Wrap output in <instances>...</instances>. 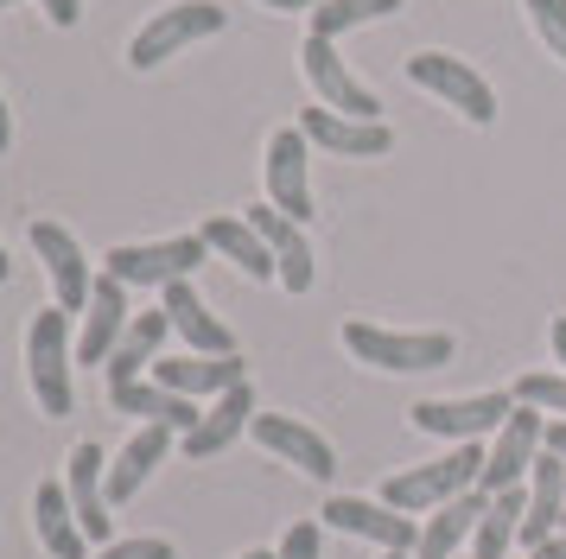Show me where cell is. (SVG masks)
<instances>
[{
	"instance_id": "obj_30",
	"label": "cell",
	"mask_w": 566,
	"mask_h": 559,
	"mask_svg": "<svg viewBox=\"0 0 566 559\" xmlns=\"http://www.w3.org/2000/svg\"><path fill=\"white\" fill-rule=\"evenodd\" d=\"M522 7H528V20H535L541 45L566 64V0H522Z\"/></svg>"
},
{
	"instance_id": "obj_37",
	"label": "cell",
	"mask_w": 566,
	"mask_h": 559,
	"mask_svg": "<svg viewBox=\"0 0 566 559\" xmlns=\"http://www.w3.org/2000/svg\"><path fill=\"white\" fill-rule=\"evenodd\" d=\"M13 147V115H7V96H0V152Z\"/></svg>"
},
{
	"instance_id": "obj_25",
	"label": "cell",
	"mask_w": 566,
	"mask_h": 559,
	"mask_svg": "<svg viewBox=\"0 0 566 559\" xmlns=\"http://www.w3.org/2000/svg\"><path fill=\"white\" fill-rule=\"evenodd\" d=\"M210 242V254H223V261H235L242 274H255V280H281V267H274V249L255 235V223L249 217H210L205 229H198Z\"/></svg>"
},
{
	"instance_id": "obj_9",
	"label": "cell",
	"mask_w": 566,
	"mask_h": 559,
	"mask_svg": "<svg viewBox=\"0 0 566 559\" xmlns=\"http://www.w3.org/2000/svg\"><path fill=\"white\" fill-rule=\"evenodd\" d=\"M337 534H357V540H376L382 553H413L420 547V528H413V515L401 508H388L382 496L376 503H363V496H332V503L318 508Z\"/></svg>"
},
{
	"instance_id": "obj_8",
	"label": "cell",
	"mask_w": 566,
	"mask_h": 559,
	"mask_svg": "<svg viewBox=\"0 0 566 559\" xmlns=\"http://www.w3.org/2000/svg\"><path fill=\"white\" fill-rule=\"evenodd\" d=\"M541 432H547V413H535V407L515 401V413L496 426V445L484 452V483L478 489H490V496H503V489H515V483L535 471L541 457Z\"/></svg>"
},
{
	"instance_id": "obj_15",
	"label": "cell",
	"mask_w": 566,
	"mask_h": 559,
	"mask_svg": "<svg viewBox=\"0 0 566 559\" xmlns=\"http://www.w3.org/2000/svg\"><path fill=\"white\" fill-rule=\"evenodd\" d=\"M255 445H268L274 457H286V464H300L312 483H332L337 471V452L318 439V432L306 426V420H293V413H255Z\"/></svg>"
},
{
	"instance_id": "obj_14",
	"label": "cell",
	"mask_w": 566,
	"mask_h": 559,
	"mask_svg": "<svg viewBox=\"0 0 566 559\" xmlns=\"http://www.w3.org/2000/svg\"><path fill=\"white\" fill-rule=\"evenodd\" d=\"M64 489H71V508H77L83 534L96 540V547H108V528H115V515H108V457L103 445H90L83 439L77 452H71V471H64Z\"/></svg>"
},
{
	"instance_id": "obj_16",
	"label": "cell",
	"mask_w": 566,
	"mask_h": 559,
	"mask_svg": "<svg viewBox=\"0 0 566 559\" xmlns=\"http://www.w3.org/2000/svg\"><path fill=\"white\" fill-rule=\"evenodd\" d=\"M300 134H306L312 147L337 152V159H382L395 147L388 122H357V115H337V108H306L300 115Z\"/></svg>"
},
{
	"instance_id": "obj_41",
	"label": "cell",
	"mask_w": 566,
	"mask_h": 559,
	"mask_svg": "<svg viewBox=\"0 0 566 559\" xmlns=\"http://www.w3.org/2000/svg\"><path fill=\"white\" fill-rule=\"evenodd\" d=\"M382 559H413V553H382Z\"/></svg>"
},
{
	"instance_id": "obj_17",
	"label": "cell",
	"mask_w": 566,
	"mask_h": 559,
	"mask_svg": "<svg viewBox=\"0 0 566 559\" xmlns=\"http://www.w3.org/2000/svg\"><path fill=\"white\" fill-rule=\"evenodd\" d=\"M128 286L115 274H96L90 286V312H83V337H77V362H108L115 344L128 337Z\"/></svg>"
},
{
	"instance_id": "obj_7",
	"label": "cell",
	"mask_w": 566,
	"mask_h": 559,
	"mask_svg": "<svg viewBox=\"0 0 566 559\" xmlns=\"http://www.w3.org/2000/svg\"><path fill=\"white\" fill-rule=\"evenodd\" d=\"M300 57H306V76H312V89L325 96V108H337V115H357V122H382V102H376V89H369V83H357V71L337 57V39L306 32Z\"/></svg>"
},
{
	"instance_id": "obj_22",
	"label": "cell",
	"mask_w": 566,
	"mask_h": 559,
	"mask_svg": "<svg viewBox=\"0 0 566 559\" xmlns=\"http://www.w3.org/2000/svg\"><path fill=\"white\" fill-rule=\"evenodd\" d=\"M172 439H179V432H172V426H154V420H147V426L134 432L128 445H122V457L108 464V503L122 508L128 496H140V483L154 477L159 464H166V452H172Z\"/></svg>"
},
{
	"instance_id": "obj_33",
	"label": "cell",
	"mask_w": 566,
	"mask_h": 559,
	"mask_svg": "<svg viewBox=\"0 0 566 559\" xmlns=\"http://www.w3.org/2000/svg\"><path fill=\"white\" fill-rule=\"evenodd\" d=\"M39 7H45V20L52 25H77L83 20V0H39Z\"/></svg>"
},
{
	"instance_id": "obj_31",
	"label": "cell",
	"mask_w": 566,
	"mask_h": 559,
	"mask_svg": "<svg viewBox=\"0 0 566 559\" xmlns=\"http://www.w3.org/2000/svg\"><path fill=\"white\" fill-rule=\"evenodd\" d=\"M96 559H172V540H154V534H140V540H108Z\"/></svg>"
},
{
	"instance_id": "obj_26",
	"label": "cell",
	"mask_w": 566,
	"mask_h": 559,
	"mask_svg": "<svg viewBox=\"0 0 566 559\" xmlns=\"http://www.w3.org/2000/svg\"><path fill=\"white\" fill-rule=\"evenodd\" d=\"M108 401H115V413H134L140 426H147V420H154V426H172L179 439L198 426V420H205V413H198V401H185V394L159 388V381H134V388H115Z\"/></svg>"
},
{
	"instance_id": "obj_34",
	"label": "cell",
	"mask_w": 566,
	"mask_h": 559,
	"mask_svg": "<svg viewBox=\"0 0 566 559\" xmlns=\"http://www.w3.org/2000/svg\"><path fill=\"white\" fill-rule=\"evenodd\" d=\"M541 452H554L566 464V420H547V432H541Z\"/></svg>"
},
{
	"instance_id": "obj_12",
	"label": "cell",
	"mask_w": 566,
	"mask_h": 559,
	"mask_svg": "<svg viewBox=\"0 0 566 559\" xmlns=\"http://www.w3.org/2000/svg\"><path fill=\"white\" fill-rule=\"evenodd\" d=\"M154 381L159 388H172V394H185V401H217V394H230L235 381H249V362H242V350L235 356H159L154 362Z\"/></svg>"
},
{
	"instance_id": "obj_27",
	"label": "cell",
	"mask_w": 566,
	"mask_h": 559,
	"mask_svg": "<svg viewBox=\"0 0 566 559\" xmlns=\"http://www.w3.org/2000/svg\"><path fill=\"white\" fill-rule=\"evenodd\" d=\"M522 515H528V489L522 483L503 489V496H490L484 521L471 534V559H510V547L522 540Z\"/></svg>"
},
{
	"instance_id": "obj_21",
	"label": "cell",
	"mask_w": 566,
	"mask_h": 559,
	"mask_svg": "<svg viewBox=\"0 0 566 559\" xmlns=\"http://www.w3.org/2000/svg\"><path fill=\"white\" fill-rule=\"evenodd\" d=\"M249 223H255V235L274 249V267H281V286L286 293H312V249H306V223H293V217H281L274 203H255L249 210Z\"/></svg>"
},
{
	"instance_id": "obj_35",
	"label": "cell",
	"mask_w": 566,
	"mask_h": 559,
	"mask_svg": "<svg viewBox=\"0 0 566 559\" xmlns=\"http://www.w3.org/2000/svg\"><path fill=\"white\" fill-rule=\"evenodd\" d=\"M261 7H274V13H312V7H325V0H261Z\"/></svg>"
},
{
	"instance_id": "obj_19",
	"label": "cell",
	"mask_w": 566,
	"mask_h": 559,
	"mask_svg": "<svg viewBox=\"0 0 566 559\" xmlns=\"http://www.w3.org/2000/svg\"><path fill=\"white\" fill-rule=\"evenodd\" d=\"M249 426H255V388L235 381L230 394H217V401L205 407V420L185 432L179 445H185V457H217V452H230Z\"/></svg>"
},
{
	"instance_id": "obj_5",
	"label": "cell",
	"mask_w": 566,
	"mask_h": 559,
	"mask_svg": "<svg viewBox=\"0 0 566 559\" xmlns=\"http://www.w3.org/2000/svg\"><path fill=\"white\" fill-rule=\"evenodd\" d=\"M27 376L39 394V413L64 420L71 413V312H39L27 330Z\"/></svg>"
},
{
	"instance_id": "obj_4",
	"label": "cell",
	"mask_w": 566,
	"mask_h": 559,
	"mask_svg": "<svg viewBox=\"0 0 566 559\" xmlns=\"http://www.w3.org/2000/svg\"><path fill=\"white\" fill-rule=\"evenodd\" d=\"M210 242L205 235H172V242H122V249L103 254V274H115L122 286H172V280H191L205 267Z\"/></svg>"
},
{
	"instance_id": "obj_13",
	"label": "cell",
	"mask_w": 566,
	"mask_h": 559,
	"mask_svg": "<svg viewBox=\"0 0 566 559\" xmlns=\"http://www.w3.org/2000/svg\"><path fill=\"white\" fill-rule=\"evenodd\" d=\"M306 134L300 127H281L268 140V203L293 217V223H312V178H306Z\"/></svg>"
},
{
	"instance_id": "obj_32",
	"label": "cell",
	"mask_w": 566,
	"mask_h": 559,
	"mask_svg": "<svg viewBox=\"0 0 566 559\" xmlns=\"http://www.w3.org/2000/svg\"><path fill=\"white\" fill-rule=\"evenodd\" d=\"M274 559H318V521H293L286 540L274 547Z\"/></svg>"
},
{
	"instance_id": "obj_6",
	"label": "cell",
	"mask_w": 566,
	"mask_h": 559,
	"mask_svg": "<svg viewBox=\"0 0 566 559\" xmlns=\"http://www.w3.org/2000/svg\"><path fill=\"white\" fill-rule=\"evenodd\" d=\"M408 76L420 83V89H433L446 108H459L471 127H490V122H496V89H490V83L471 71V64H459L452 51H420V57H408Z\"/></svg>"
},
{
	"instance_id": "obj_11",
	"label": "cell",
	"mask_w": 566,
	"mask_h": 559,
	"mask_svg": "<svg viewBox=\"0 0 566 559\" xmlns=\"http://www.w3.org/2000/svg\"><path fill=\"white\" fill-rule=\"evenodd\" d=\"M32 249H39V261H45V274H52L57 312H90L96 274H90V261H83L77 235H71L64 223H32Z\"/></svg>"
},
{
	"instance_id": "obj_43",
	"label": "cell",
	"mask_w": 566,
	"mask_h": 559,
	"mask_svg": "<svg viewBox=\"0 0 566 559\" xmlns=\"http://www.w3.org/2000/svg\"><path fill=\"white\" fill-rule=\"evenodd\" d=\"M560 534H566V515H560Z\"/></svg>"
},
{
	"instance_id": "obj_10",
	"label": "cell",
	"mask_w": 566,
	"mask_h": 559,
	"mask_svg": "<svg viewBox=\"0 0 566 559\" xmlns=\"http://www.w3.org/2000/svg\"><path fill=\"white\" fill-rule=\"evenodd\" d=\"M510 413H515V394H471V401H420V407H408V420L420 432L459 439V445H471V439L496 432Z\"/></svg>"
},
{
	"instance_id": "obj_24",
	"label": "cell",
	"mask_w": 566,
	"mask_h": 559,
	"mask_svg": "<svg viewBox=\"0 0 566 559\" xmlns=\"http://www.w3.org/2000/svg\"><path fill=\"white\" fill-rule=\"evenodd\" d=\"M166 330H172V318H166V312H140V318H134L128 337H122V344H115V356L103 362V369H108V394H115V388H134V381H140V369H154Z\"/></svg>"
},
{
	"instance_id": "obj_38",
	"label": "cell",
	"mask_w": 566,
	"mask_h": 559,
	"mask_svg": "<svg viewBox=\"0 0 566 559\" xmlns=\"http://www.w3.org/2000/svg\"><path fill=\"white\" fill-rule=\"evenodd\" d=\"M547 337H554V356H560V369H566V318H554V330H547Z\"/></svg>"
},
{
	"instance_id": "obj_23",
	"label": "cell",
	"mask_w": 566,
	"mask_h": 559,
	"mask_svg": "<svg viewBox=\"0 0 566 559\" xmlns=\"http://www.w3.org/2000/svg\"><path fill=\"white\" fill-rule=\"evenodd\" d=\"M32 528L45 540V553H57V559H83V547H90V534H83L64 483H39V496H32Z\"/></svg>"
},
{
	"instance_id": "obj_18",
	"label": "cell",
	"mask_w": 566,
	"mask_h": 559,
	"mask_svg": "<svg viewBox=\"0 0 566 559\" xmlns=\"http://www.w3.org/2000/svg\"><path fill=\"white\" fill-rule=\"evenodd\" d=\"M159 312L172 318V330H179L198 356H235V330L223 325L205 299H198V286H191V280H172V286L159 293Z\"/></svg>"
},
{
	"instance_id": "obj_2",
	"label": "cell",
	"mask_w": 566,
	"mask_h": 559,
	"mask_svg": "<svg viewBox=\"0 0 566 559\" xmlns=\"http://www.w3.org/2000/svg\"><path fill=\"white\" fill-rule=\"evenodd\" d=\"M344 350L369 362V369H388V376H413V369H446L459 356V337L452 330H382V325H344Z\"/></svg>"
},
{
	"instance_id": "obj_40",
	"label": "cell",
	"mask_w": 566,
	"mask_h": 559,
	"mask_svg": "<svg viewBox=\"0 0 566 559\" xmlns=\"http://www.w3.org/2000/svg\"><path fill=\"white\" fill-rule=\"evenodd\" d=\"M242 559H274V553H261V547H255V553H242Z\"/></svg>"
},
{
	"instance_id": "obj_28",
	"label": "cell",
	"mask_w": 566,
	"mask_h": 559,
	"mask_svg": "<svg viewBox=\"0 0 566 559\" xmlns=\"http://www.w3.org/2000/svg\"><path fill=\"white\" fill-rule=\"evenodd\" d=\"M408 0H325V7H312V32L318 39H344V32H357L369 20H388V13H401Z\"/></svg>"
},
{
	"instance_id": "obj_20",
	"label": "cell",
	"mask_w": 566,
	"mask_h": 559,
	"mask_svg": "<svg viewBox=\"0 0 566 559\" xmlns=\"http://www.w3.org/2000/svg\"><path fill=\"white\" fill-rule=\"evenodd\" d=\"M490 508V489H464V496H452V503H439L427 521H420V547H413V559H459V547L478 534V521H484Z\"/></svg>"
},
{
	"instance_id": "obj_44",
	"label": "cell",
	"mask_w": 566,
	"mask_h": 559,
	"mask_svg": "<svg viewBox=\"0 0 566 559\" xmlns=\"http://www.w3.org/2000/svg\"><path fill=\"white\" fill-rule=\"evenodd\" d=\"M459 559H464V553H459Z\"/></svg>"
},
{
	"instance_id": "obj_42",
	"label": "cell",
	"mask_w": 566,
	"mask_h": 559,
	"mask_svg": "<svg viewBox=\"0 0 566 559\" xmlns=\"http://www.w3.org/2000/svg\"><path fill=\"white\" fill-rule=\"evenodd\" d=\"M0 7H20V0H0Z\"/></svg>"
},
{
	"instance_id": "obj_1",
	"label": "cell",
	"mask_w": 566,
	"mask_h": 559,
	"mask_svg": "<svg viewBox=\"0 0 566 559\" xmlns=\"http://www.w3.org/2000/svg\"><path fill=\"white\" fill-rule=\"evenodd\" d=\"M484 483V452H478V439L459 445V452L433 457V464H408V471H395L382 483V503L401 508V515H433L439 503H452L464 489H478Z\"/></svg>"
},
{
	"instance_id": "obj_39",
	"label": "cell",
	"mask_w": 566,
	"mask_h": 559,
	"mask_svg": "<svg viewBox=\"0 0 566 559\" xmlns=\"http://www.w3.org/2000/svg\"><path fill=\"white\" fill-rule=\"evenodd\" d=\"M7 267H13V261H7V249H0V280H7Z\"/></svg>"
},
{
	"instance_id": "obj_3",
	"label": "cell",
	"mask_w": 566,
	"mask_h": 559,
	"mask_svg": "<svg viewBox=\"0 0 566 559\" xmlns=\"http://www.w3.org/2000/svg\"><path fill=\"white\" fill-rule=\"evenodd\" d=\"M223 7L217 0H172V7H159L154 20L134 32L128 45V64L134 71H159L166 57H179L185 45H198V39H210V32H223Z\"/></svg>"
},
{
	"instance_id": "obj_29",
	"label": "cell",
	"mask_w": 566,
	"mask_h": 559,
	"mask_svg": "<svg viewBox=\"0 0 566 559\" xmlns=\"http://www.w3.org/2000/svg\"><path fill=\"white\" fill-rule=\"evenodd\" d=\"M515 401L547 413V420H566V369H528L515 381Z\"/></svg>"
},
{
	"instance_id": "obj_36",
	"label": "cell",
	"mask_w": 566,
	"mask_h": 559,
	"mask_svg": "<svg viewBox=\"0 0 566 559\" xmlns=\"http://www.w3.org/2000/svg\"><path fill=\"white\" fill-rule=\"evenodd\" d=\"M528 559H566V534H554V540H547V547H535Z\"/></svg>"
}]
</instances>
